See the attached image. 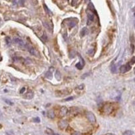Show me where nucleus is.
Here are the masks:
<instances>
[{
    "instance_id": "nucleus-1",
    "label": "nucleus",
    "mask_w": 135,
    "mask_h": 135,
    "mask_svg": "<svg viewBox=\"0 0 135 135\" xmlns=\"http://www.w3.org/2000/svg\"><path fill=\"white\" fill-rule=\"evenodd\" d=\"M25 47L28 49V51L31 53V55L36 56V57H37V56H38L37 51H36V50L33 47H32V46L29 45V44H25Z\"/></svg>"
},
{
    "instance_id": "nucleus-2",
    "label": "nucleus",
    "mask_w": 135,
    "mask_h": 135,
    "mask_svg": "<svg viewBox=\"0 0 135 135\" xmlns=\"http://www.w3.org/2000/svg\"><path fill=\"white\" fill-rule=\"evenodd\" d=\"M85 116H86V119H88L89 121H90L91 123H94L96 122V119H95V116H94V114L92 112H86L85 114Z\"/></svg>"
},
{
    "instance_id": "nucleus-3",
    "label": "nucleus",
    "mask_w": 135,
    "mask_h": 135,
    "mask_svg": "<svg viewBox=\"0 0 135 135\" xmlns=\"http://www.w3.org/2000/svg\"><path fill=\"white\" fill-rule=\"evenodd\" d=\"M103 110L106 114H109L112 112V110H113V105L111 104H106V105H104Z\"/></svg>"
},
{
    "instance_id": "nucleus-4",
    "label": "nucleus",
    "mask_w": 135,
    "mask_h": 135,
    "mask_svg": "<svg viewBox=\"0 0 135 135\" xmlns=\"http://www.w3.org/2000/svg\"><path fill=\"white\" fill-rule=\"evenodd\" d=\"M87 18H88L87 24L90 25L94 20V13L91 12V11H90V10L87 11Z\"/></svg>"
},
{
    "instance_id": "nucleus-5",
    "label": "nucleus",
    "mask_w": 135,
    "mask_h": 135,
    "mask_svg": "<svg viewBox=\"0 0 135 135\" xmlns=\"http://www.w3.org/2000/svg\"><path fill=\"white\" fill-rule=\"evenodd\" d=\"M71 92V90H58L56 92V95L57 96H65L69 94Z\"/></svg>"
},
{
    "instance_id": "nucleus-6",
    "label": "nucleus",
    "mask_w": 135,
    "mask_h": 135,
    "mask_svg": "<svg viewBox=\"0 0 135 135\" xmlns=\"http://www.w3.org/2000/svg\"><path fill=\"white\" fill-rule=\"evenodd\" d=\"M58 126L61 129H65L68 126V121L66 119H61V120H60Z\"/></svg>"
},
{
    "instance_id": "nucleus-7",
    "label": "nucleus",
    "mask_w": 135,
    "mask_h": 135,
    "mask_svg": "<svg viewBox=\"0 0 135 135\" xmlns=\"http://www.w3.org/2000/svg\"><path fill=\"white\" fill-rule=\"evenodd\" d=\"M130 69H131V65L129 63H128V64H126V65H121L120 68H119V71H120L121 73H125V72H127V71H130Z\"/></svg>"
},
{
    "instance_id": "nucleus-8",
    "label": "nucleus",
    "mask_w": 135,
    "mask_h": 135,
    "mask_svg": "<svg viewBox=\"0 0 135 135\" xmlns=\"http://www.w3.org/2000/svg\"><path fill=\"white\" fill-rule=\"evenodd\" d=\"M67 113H68V109H67V108L65 107V106H63V107H61V109H60V116L61 117L65 116V115L67 114Z\"/></svg>"
},
{
    "instance_id": "nucleus-9",
    "label": "nucleus",
    "mask_w": 135,
    "mask_h": 135,
    "mask_svg": "<svg viewBox=\"0 0 135 135\" xmlns=\"http://www.w3.org/2000/svg\"><path fill=\"white\" fill-rule=\"evenodd\" d=\"M68 21H70V22H69V28H74L75 26L76 25L77 23V22H78V20L76 18H71V19H67Z\"/></svg>"
},
{
    "instance_id": "nucleus-10",
    "label": "nucleus",
    "mask_w": 135,
    "mask_h": 135,
    "mask_svg": "<svg viewBox=\"0 0 135 135\" xmlns=\"http://www.w3.org/2000/svg\"><path fill=\"white\" fill-rule=\"evenodd\" d=\"M13 42H14L16 44H18V46H20V47H25V44H24L23 41H22V39H20V38L15 37L14 39H13Z\"/></svg>"
},
{
    "instance_id": "nucleus-11",
    "label": "nucleus",
    "mask_w": 135,
    "mask_h": 135,
    "mask_svg": "<svg viewBox=\"0 0 135 135\" xmlns=\"http://www.w3.org/2000/svg\"><path fill=\"white\" fill-rule=\"evenodd\" d=\"M130 42H131V51H132V53H133L135 50V39H134V36H131Z\"/></svg>"
},
{
    "instance_id": "nucleus-12",
    "label": "nucleus",
    "mask_w": 135,
    "mask_h": 135,
    "mask_svg": "<svg viewBox=\"0 0 135 135\" xmlns=\"http://www.w3.org/2000/svg\"><path fill=\"white\" fill-rule=\"evenodd\" d=\"M47 117L50 118V119H54V118H55V113H54V110H52V109H51V110H48Z\"/></svg>"
},
{
    "instance_id": "nucleus-13",
    "label": "nucleus",
    "mask_w": 135,
    "mask_h": 135,
    "mask_svg": "<svg viewBox=\"0 0 135 135\" xmlns=\"http://www.w3.org/2000/svg\"><path fill=\"white\" fill-rule=\"evenodd\" d=\"M33 95H34V94H33V92H32V91H29L28 94H25L24 97L26 98V99H32V97H33Z\"/></svg>"
},
{
    "instance_id": "nucleus-14",
    "label": "nucleus",
    "mask_w": 135,
    "mask_h": 135,
    "mask_svg": "<svg viewBox=\"0 0 135 135\" xmlns=\"http://www.w3.org/2000/svg\"><path fill=\"white\" fill-rule=\"evenodd\" d=\"M87 28H82V30L80 31V36H85L86 34H87Z\"/></svg>"
},
{
    "instance_id": "nucleus-15",
    "label": "nucleus",
    "mask_w": 135,
    "mask_h": 135,
    "mask_svg": "<svg viewBox=\"0 0 135 135\" xmlns=\"http://www.w3.org/2000/svg\"><path fill=\"white\" fill-rule=\"evenodd\" d=\"M5 41H6V43L7 45H11V43H12V40H11V38L9 37V36H6L5 37Z\"/></svg>"
},
{
    "instance_id": "nucleus-16",
    "label": "nucleus",
    "mask_w": 135,
    "mask_h": 135,
    "mask_svg": "<svg viewBox=\"0 0 135 135\" xmlns=\"http://www.w3.org/2000/svg\"><path fill=\"white\" fill-rule=\"evenodd\" d=\"M46 133L48 134V135H54V132L52 129L51 128H47V130H46Z\"/></svg>"
},
{
    "instance_id": "nucleus-17",
    "label": "nucleus",
    "mask_w": 135,
    "mask_h": 135,
    "mask_svg": "<svg viewBox=\"0 0 135 135\" xmlns=\"http://www.w3.org/2000/svg\"><path fill=\"white\" fill-rule=\"evenodd\" d=\"M76 66L77 69H79V70H81V69L83 68V66H84V65H83L81 62H79V63H77Z\"/></svg>"
},
{
    "instance_id": "nucleus-18",
    "label": "nucleus",
    "mask_w": 135,
    "mask_h": 135,
    "mask_svg": "<svg viewBox=\"0 0 135 135\" xmlns=\"http://www.w3.org/2000/svg\"><path fill=\"white\" fill-rule=\"evenodd\" d=\"M56 77H57V80H61V73H60L59 71H56Z\"/></svg>"
},
{
    "instance_id": "nucleus-19",
    "label": "nucleus",
    "mask_w": 135,
    "mask_h": 135,
    "mask_svg": "<svg viewBox=\"0 0 135 135\" xmlns=\"http://www.w3.org/2000/svg\"><path fill=\"white\" fill-rule=\"evenodd\" d=\"M84 88H85V85L84 84H81V85H80L77 86V87L76 88V90H82Z\"/></svg>"
},
{
    "instance_id": "nucleus-20",
    "label": "nucleus",
    "mask_w": 135,
    "mask_h": 135,
    "mask_svg": "<svg viewBox=\"0 0 135 135\" xmlns=\"http://www.w3.org/2000/svg\"><path fill=\"white\" fill-rule=\"evenodd\" d=\"M116 65H115L114 64H113L112 65V66H111V71H112V73H115L116 72Z\"/></svg>"
},
{
    "instance_id": "nucleus-21",
    "label": "nucleus",
    "mask_w": 135,
    "mask_h": 135,
    "mask_svg": "<svg viewBox=\"0 0 135 135\" xmlns=\"http://www.w3.org/2000/svg\"><path fill=\"white\" fill-rule=\"evenodd\" d=\"M132 134H133V132L131 130H126L123 134V135H132Z\"/></svg>"
},
{
    "instance_id": "nucleus-22",
    "label": "nucleus",
    "mask_w": 135,
    "mask_h": 135,
    "mask_svg": "<svg viewBox=\"0 0 135 135\" xmlns=\"http://www.w3.org/2000/svg\"><path fill=\"white\" fill-rule=\"evenodd\" d=\"M51 76H52V74H51V71H48L47 74H46V77L47 78H51Z\"/></svg>"
},
{
    "instance_id": "nucleus-23",
    "label": "nucleus",
    "mask_w": 135,
    "mask_h": 135,
    "mask_svg": "<svg viewBox=\"0 0 135 135\" xmlns=\"http://www.w3.org/2000/svg\"><path fill=\"white\" fill-rule=\"evenodd\" d=\"M43 7H44V8H45V11H46V12H47V13H51V12H50V10H49V8H48L47 6L45 4V3L43 4Z\"/></svg>"
},
{
    "instance_id": "nucleus-24",
    "label": "nucleus",
    "mask_w": 135,
    "mask_h": 135,
    "mask_svg": "<svg viewBox=\"0 0 135 135\" xmlns=\"http://www.w3.org/2000/svg\"><path fill=\"white\" fill-rule=\"evenodd\" d=\"M4 101L6 102V103L7 104V105H13V103L12 101H10V100H8V99H4Z\"/></svg>"
},
{
    "instance_id": "nucleus-25",
    "label": "nucleus",
    "mask_w": 135,
    "mask_h": 135,
    "mask_svg": "<svg viewBox=\"0 0 135 135\" xmlns=\"http://www.w3.org/2000/svg\"><path fill=\"white\" fill-rule=\"evenodd\" d=\"M74 96H71V97H69V98H66V99H65L64 100L65 101H70V100H72L73 99H74Z\"/></svg>"
},
{
    "instance_id": "nucleus-26",
    "label": "nucleus",
    "mask_w": 135,
    "mask_h": 135,
    "mask_svg": "<svg viewBox=\"0 0 135 135\" xmlns=\"http://www.w3.org/2000/svg\"><path fill=\"white\" fill-rule=\"evenodd\" d=\"M129 64H135V57H134L132 59H131V61H130V62H129Z\"/></svg>"
},
{
    "instance_id": "nucleus-27",
    "label": "nucleus",
    "mask_w": 135,
    "mask_h": 135,
    "mask_svg": "<svg viewBox=\"0 0 135 135\" xmlns=\"http://www.w3.org/2000/svg\"><path fill=\"white\" fill-rule=\"evenodd\" d=\"M33 121H34V122H36V123H40V121H41V120H40L39 118H34Z\"/></svg>"
},
{
    "instance_id": "nucleus-28",
    "label": "nucleus",
    "mask_w": 135,
    "mask_h": 135,
    "mask_svg": "<svg viewBox=\"0 0 135 135\" xmlns=\"http://www.w3.org/2000/svg\"><path fill=\"white\" fill-rule=\"evenodd\" d=\"M42 40H43V41H45V42H47V35H46L45 33H44V34H43V36H42Z\"/></svg>"
},
{
    "instance_id": "nucleus-29",
    "label": "nucleus",
    "mask_w": 135,
    "mask_h": 135,
    "mask_svg": "<svg viewBox=\"0 0 135 135\" xmlns=\"http://www.w3.org/2000/svg\"><path fill=\"white\" fill-rule=\"evenodd\" d=\"M25 90H26V88H25V87H22V88L20 90V94H23L24 92H25Z\"/></svg>"
},
{
    "instance_id": "nucleus-30",
    "label": "nucleus",
    "mask_w": 135,
    "mask_h": 135,
    "mask_svg": "<svg viewBox=\"0 0 135 135\" xmlns=\"http://www.w3.org/2000/svg\"><path fill=\"white\" fill-rule=\"evenodd\" d=\"M89 75H90V73H87V74H85V75H83L82 76V78H85L86 76H88Z\"/></svg>"
},
{
    "instance_id": "nucleus-31",
    "label": "nucleus",
    "mask_w": 135,
    "mask_h": 135,
    "mask_svg": "<svg viewBox=\"0 0 135 135\" xmlns=\"http://www.w3.org/2000/svg\"><path fill=\"white\" fill-rule=\"evenodd\" d=\"M76 0H73V1H72V5H75V3H76Z\"/></svg>"
},
{
    "instance_id": "nucleus-32",
    "label": "nucleus",
    "mask_w": 135,
    "mask_h": 135,
    "mask_svg": "<svg viewBox=\"0 0 135 135\" xmlns=\"http://www.w3.org/2000/svg\"><path fill=\"white\" fill-rule=\"evenodd\" d=\"M105 135H115V134H105Z\"/></svg>"
},
{
    "instance_id": "nucleus-33",
    "label": "nucleus",
    "mask_w": 135,
    "mask_h": 135,
    "mask_svg": "<svg viewBox=\"0 0 135 135\" xmlns=\"http://www.w3.org/2000/svg\"><path fill=\"white\" fill-rule=\"evenodd\" d=\"M54 135H60V134H55V133H54Z\"/></svg>"
},
{
    "instance_id": "nucleus-34",
    "label": "nucleus",
    "mask_w": 135,
    "mask_h": 135,
    "mask_svg": "<svg viewBox=\"0 0 135 135\" xmlns=\"http://www.w3.org/2000/svg\"><path fill=\"white\" fill-rule=\"evenodd\" d=\"M134 74H135V68H134Z\"/></svg>"
},
{
    "instance_id": "nucleus-35",
    "label": "nucleus",
    "mask_w": 135,
    "mask_h": 135,
    "mask_svg": "<svg viewBox=\"0 0 135 135\" xmlns=\"http://www.w3.org/2000/svg\"><path fill=\"white\" fill-rule=\"evenodd\" d=\"M10 1H14V0H10Z\"/></svg>"
},
{
    "instance_id": "nucleus-36",
    "label": "nucleus",
    "mask_w": 135,
    "mask_h": 135,
    "mask_svg": "<svg viewBox=\"0 0 135 135\" xmlns=\"http://www.w3.org/2000/svg\"><path fill=\"white\" fill-rule=\"evenodd\" d=\"M85 1H89V0H85Z\"/></svg>"
}]
</instances>
